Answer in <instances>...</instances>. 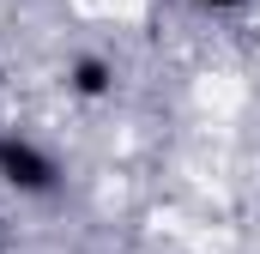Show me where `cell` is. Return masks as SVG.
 Wrapping results in <instances>:
<instances>
[{
	"mask_svg": "<svg viewBox=\"0 0 260 254\" xmlns=\"http://www.w3.org/2000/svg\"><path fill=\"white\" fill-rule=\"evenodd\" d=\"M67 85H73L79 97H109V91H115V67L103 61V55H73V61H67Z\"/></svg>",
	"mask_w": 260,
	"mask_h": 254,
	"instance_id": "cell-2",
	"label": "cell"
},
{
	"mask_svg": "<svg viewBox=\"0 0 260 254\" xmlns=\"http://www.w3.org/2000/svg\"><path fill=\"white\" fill-rule=\"evenodd\" d=\"M0 188L18 200H55L67 188V164L55 145H43L24 127H0Z\"/></svg>",
	"mask_w": 260,
	"mask_h": 254,
	"instance_id": "cell-1",
	"label": "cell"
},
{
	"mask_svg": "<svg viewBox=\"0 0 260 254\" xmlns=\"http://www.w3.org/2000/svg\"><path fill=\"white\" fill-rule=\"evenodd\" d=\"M182 6H194V12H242L248 0H182Z\"/></svg>",
	"mask_w": 260,
	"mask_h": 254,
	"instance_id": "cell-3",
	"label": "cell"
}]
</instances>
